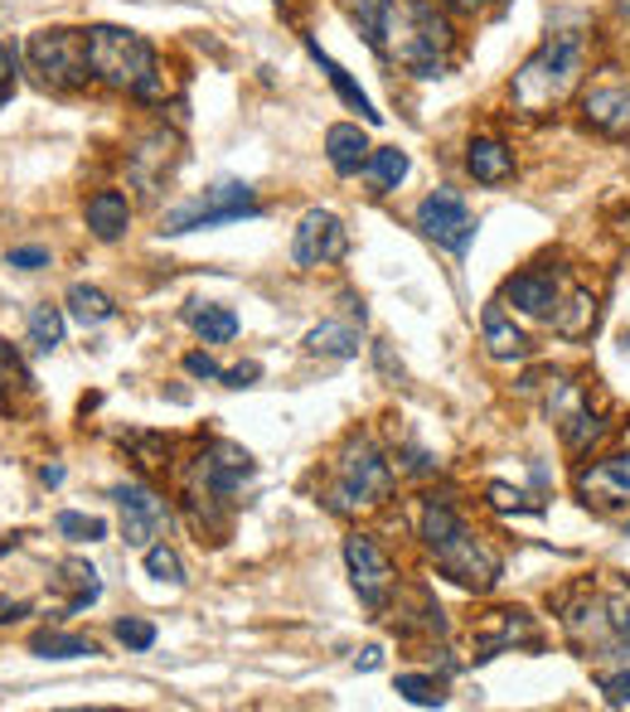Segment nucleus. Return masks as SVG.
Here are the masks:
<instances>
[{
  "instance_id": "obj_17",
  "label": "nucleus",
  "mask_w": 630,
  "mask_h": 712,
  "mask_svg": "<svg viewBox=\"0 0 630 712\" xmlns=\"http://www.w3.org/2000/svg\"><path fill=\"white\" fill-rule=\"evenodd\" d=\"M480 334H486V349L490 359H500V364H514V359H529V334L514 325V320L504 315V301H490L486 311H480Z\"/></svg>"
},
{
  "instance_id": "obj_51",
  "label": "nucleus",
  "mask_w": 630,
  "mask_h": 712,
  "mask_svg": "<svg viewBox=\"0 0 630 712\" xmlns=\"http://www.w3.org/2000/svg\"><path fill=\"white\" fill-rule=\"evenodd\" d=\"M626 344H630V330H626Z\"/></svg>"
},
{
  "instance_id": "obj_38",
  "label": "nucleus",
  "mask_w": 630,
  "mask_h": 712,
  "mask_svg": "<svg viewBox=\"0 0 630 712\" xmlns=\"http://www.w3.org/2000/svg\"><path fill=\"white\" fill-rule=\"evenodd\" d=\"M490 504L494 509H519V514H539V504H529L524 490H509V485H490Z\"/></svg>"
},
{
  "instance_id": "obj_37",
  "label": "nucleus",
  "mask_w": 630,
  "mask_h": 712,
  "mask_svg": "<svg viewBox=\"0 0 630 712\" xmlns=\"http://www.w3.org/2000/svg\"><path fill=\"white\" fill-rule=\"evenodd\" d=\"M112 635L127 644V650H151L156 644V625L151 621H137V615H127V621L112 625Z\"/></svg>"
},
{
  "instance_id": "obj_16",
  "label": "nucleus",
  "mask_w": 630,
  "mask_h": 712,
  "mask_svg": "<svg viewBox=\"0 0 630 712\" xmlns=\"http://www.w3.org/2000/svg\"><path fill=\"white\" fill-rule=\"evenodd\" d=\"M504 301L514 305V311H524L529 320H548V325H553L562 287H558L553 272H539V267H533V272H519V277L504 281Z\"/></svg>"
},
{
  "instance_id": "obj_32",
  "label": "nucleus",
  "mask_w": 630,
  "mask_h": 712,
  "mask_svg": "<svg viewBox=\"0 0 630 712\" xmlns=\"http://www.w3.org/2000/svg\"><path fill=\"white\" fill-rule=\"evenodd\" d=\"M364 170L373 174V190L388 194V190H398V184L408 180V156L398 151V146H379V151L369 156V166H364Z\"/></svg>"
},
{
  "instance_id": "obj_1",
  "label": "nucleus",
  "mask_w": 630,
  "mask_h": 712,
  "mask_svg": "<svg viewBox=\"0 0 630 712\" xmlns=\"http://www.w3.org/2000/svg\"><path fill=\"white\" fill-rule=\"evenodd\" d=\"M587 30L592 24H587L582 10H558L548 20L543 44L519 63L514 83H509V102L524 117H548L572 98V88L582 83V69H587Z\"/></svg>"
},
{
  "instance_id": "obj_46",
  "label": "nucleus",
  "mask_w": 630,
  "mask_h": 712,
  "mask_svg": "<svg viewBox=\"0 0 630 712\" xmlns=\"http://www.w3.org/2000/svg\"><path fill=\"white\" fill-rule=\"evenodd\" d=\"M39 480H44V485H59V480H63V465H44V470H39Z\"/></svg>"
},
{
  "instance_id": "obj_12",
  "label": "nucleus",
  "mask_w": 630,
  "mask_h": 712,
  "mask_svg": "<svg viewBox=\"0 0 630 712\" xmlns=\"http://www.w3.org/2000/svg\"><path fill=\"white\" fill-rule=\"evenodd\" d=\"M112 500H117V509H122V539H127V548H141V553H146V548H151L160 533H166V523H170L166 500H160L156 490L137 485V480L117 485Z\"/></svg>"
},
{
  "instance_id": "obj_47",
  "label": "nucleus",
  "mask_w": 630,
  "mask_h": 712,
  "mask_svg": "<svg viewBox=\"0 0 630 712\" xmlns=\"http://www.w3.org/2000/svg\"><path fill=\"white\" fill-rule=\"evenodd\" d=\"M403 10H418V6H432V0H398Z\"/></svg>"
},
{
  "instance_id": "obj_9",
  "label": "nucleus",
  "mask_w": 630,
  "mask_h": 712,
  "mask_svg": "<svg viewBox=\"0 0 630 712\" xmlns=\"http://www.w3.org/2000/svg\"><path fill=\"white\" fill-rule=\"evenodd\" d=\"M548 412H553L562 441H568V451H587L597 447L601 437H607V422H601V412H592V402H587V388L582 383H568V379H548Z\"/></svg>"
},
{
  "instance_id": "obj_18",
  "label": "nucleus",
  "mask_w": 630,
  "mask_h": 712,
  "mask_svg": "<svg viewBox=\"0 0 630 712\" xmlns=\"http://www.w3.org/2000/svg\"><path fill=\"white\" fill-rule=\"evenodd\" d=\"M170 166H176V137H166V131H151V137L131 151V180H137L146 194H156L160 184H166Z\"/></svg>"
},
{
  "instance_id": "obj_15",
  "label": "nucleus",
  "mask_w": 630,
  "mask_h": 712,
  "mask_svg": "<svg viewBox=\"0 0 630 712\" xmlns=\"http://www.w3.org/2000/svg\"><path fill=\"white\" fill-rule=\"evenodd\" d=\"M539 650V625H533V615L529 611H494L486 625H480V635H476V660H494V654H504V650Z\"/></svg>"
},
{
  "instance_id": "obj_33",
  "label": "nucleus",
  "mask_w": 630,
  "mask_h": 712,
  "mask_svg": "<svg viewBox=\"0 0 630 712\" xmlns=\"http://www.w3.org/2000/svg\"><path fill=\"white\" fill-rule=\"evenodd\" d=\"M53 529L63 533V539H73V543H98L107 539V523L98 514H78V509H63L59 519H53Z\"/></svg>"
},
{
  "instance_id": "obj_21",
  "label": "nucleus",
  "mask_w": 630,
  "mask_h": 712,
  "mask_svg": "<svg viewBox=\"0 0 630 712\" xmlns=\"http://www.w3.org/2000/svg\"><path fill=\"white\" fill-rule=\"evenodd\" d=\"M326 156H330L334 174H359V170L369 166L373 146H369V137H364L359 127L340 122V127H330V131H326Z\"/></svg>"
},
{
  "instance_id": "obj_26",
  "label": "nucleus",
  "mask_w": 630,
  "mask_h": 712,
  "mask_svg": "<svg viewBox=\"0 0 630 712\" xmlns=\"http://www.w3.org/2000/svg\"><path fill=\"white\" fill-rule=\"evenodd\" d=\"M63 305H69V315L78 320L83 330H98V325H107V320L117 315V305H112V295L107 291H98V287H69V295H63Z\"/></svg>"
},
{
  "instance_id": "obj_25",
  "label": "nucleus",
  "mask_w": 630,
  "mask_h": 712,
  "mask_svg": "<svg viewBox=\"0 0 630 712\" xmlns=\"http://www.w3.org/2000/svg\"><path fill=\"white\" fill-rule=\"evenodd\" d=\"M306 349L326 359H354L359 354V330L350 320H320V325L306 334Z\"/></svg>"
},
{
  "instance_id": "obj_22",
  "label": "nucleus",
  "mask_w": 630,
  "mask_h": 712,
  "mask_svg": "<svg viewBox=\"0 0 630 712\" xmlns=\"http://www.w3.org/2000/svg\"><path fill=\"white\" fill-rule=\"evenodd\" d=\"M553 330L562 340H582V334L597 330V295L587 287H568L558 301V315H553Z\"/></svg>"
},
{
  "instance_id": "obj_45",
  "label": "nucleus",
  "mask_w": 630,
  "mask_h": 712,
  "mask_svg": "<svg viewBox=\"0 0 630 712\" xmlns=\"http://www.w3.org/2000/svg\"><path fill=\"white\" fill-rule=\"evenodd\" d=\"M379 664H383V650H364L354 660V669H364V674H369V669H379Z\"/></svg>"
},
{
  "instance_id": "obj_30",
  "label": "nucleus",
  "mask_w": 630,
  "mask_h": 712,
  "mask_svg": "<svg viewBox=\"0 0 630 712\" xmlns=\"http://www.w3.org/2000/svg\"><path fill=\"white\" fill-rule=\"evenodd\" d=\"M30 393V369L20 364V354L10 349L6 340H0V408H16V402Z\"/></svg>"
},
{
  "instance_id": "obj_35",
  "label": "nucleus",
  "mask_w": 630,
  "mask_h": 712,
  "mask_svg": "<svg viewBox=\"0 0 630 712\" xmlns=\"http://www.w3.org/2000/svg\"><path fill=\"white\" fill-rule=\"evenodd\" d=\"M146 572L156 576V582H170V586H184V568H180V558H176V548H166V543H151L146 548Z\"/></svg>"
},
{
  "instance_id": "obj_39",
  "label": "nucleus",
  "mask_w": 630,
  "mask_h": 712,
  "mask_svg": "<svg viewBox=\"0 0 630 712\" xmlns=\"http://www.w3.org/2000/svg\"><path fill=\"white\" fill-rule=\"evenodd\" d=\"M6 262L20 267V272H39V267H49V248H39V243H30V248H10Z\"/></svg>"
},
{
  "instance_id": "obj_7",
  "label": "nucleus",
  "mask_w": 630,
  "mask_h": 712,
  "mask_svg": "<svg viewBox=\"0 0 630 712\" xmlns=\"http://www.w3.org/2000/svg\"><path fill=\"white\" fill-rule=\"evenodd\" d=\"M252 213H258V194H252V184L219 180V184H209L204 190V199L170 209L166 219H160V233L176 238V233H194V228H223V223L252 219Z\"/></svg>"
},
{
  "instance_id": "obj_44",
  "label": "nucleus",
  "mask_w": 630,
  "mask_h": 712,
  "mask_svg": "<svg viewBox=\"0 0 630 712\" xmlns=\"http://www.w3.org/2000/svg\"><path fill=\"white\" fill-rule=\"evenodd\" d=\"M24 611H30L24 601H0V625H6V621H20Z\"/></svg>"
},
{
  "instance_id": "obj_14",
  "label": "nucleus",
  "mask_w": 630,
  "mask_h": 712,
  "mask_svg": "<svg viewBox=\"0 0 630 712\" xmlns=\"http://www.w3.org/2000/svg\"><path fill=\"white\" fill-rule=\"evenodd\" d=\"M582 127L607 141L630 137V83H592L582 92Z\"/></svg>"
},
{
  "instance_id": "obj_34",
  "label": "nucleus",
  "mask_w": 630,
  "mask_h": 712,
  "mask_svg": "<svg viewBox=\"0 0 630 712\" xmlns=\"http://www.w3.org/2000/svg\"><path fill=\"white\" fill-rule=\"evenodd\" d=\"M59 572H63L59 582H73V586H78V591H73V611H83V606H92V601L102 596V582H98V572H92L88 562H63Z\"/></svg>"
},
{
  "instance_id": "obj_11",
  "label": "nucleus",
  "mask_w": 630,
  "mask_h": 712,
  "mask_svg": "<svg viewBox=\"0 0 630 712\" xmlns=\"http://www.w3.org/2000/svg\"><path fill=\"white\" fill-rule=\"evenodd\" d=\"M350 252V233H344L340 213L330 209H306L297 233H291V258L297 267H330Z\"/></svg>"
},
{
  "instance_id": "obj_27",
  "label": "nucleus",
  "mask_w": 630,
  "mask_h": 712,
  "mask_svg": "<svg viewBox=\"0 0 630 712\" xmlns=\"http://www.w3.org/2000/svg\"><path fill=\"white\" fill-rule=\"evenodd\" d=\"M184 320L194 325V334L204 344H228L238 334V315L228 311V305H204V301H190V311H184Z\"/></svg>"
},
{
  "instance_id": "obj_28",
  "label": "nucleus",
  "mask_w": 630,
  "mask_h": 712,
  "mask_svg": "<svg viewBox=\"0 0 630 712\" xmlns=\"http://www.w3.org/2000/svg\"><path fill=\"white\" fill-rule=\"evenodd\" d=\"M393 0H350V16H354V24H359V34L369 39L373 49L383 53V44H388V24H393Z\"/></svg>"
},
{
  "instance_id": "obj_36",
  "label": "nucleus",
  "mask_w": 630,
  "mask_h": 712,
  "mask_svg": "<svg viewBox=\"0 0 630 712\" xmlns=\"http://www.w3.org/2000/svg\"><path fill=\"white\" fill-rule=\"evenodd\" d=\"M398 693H403L412 708H441V703H447L441 683H432L427 674H398Z\"/></svg>"
},
{
  "instance_id": "obj_19",
  "label": "nucleus",
  "mask_w": 630,
  "mask_h": 712,
  "mask_svg": "<svg viewBox=\"0 0 630 712\" xmlns=\"http://www.w3.org/2000/svg\"><path fill=\"white\" fill-rule=\"evenodd\" d=\"M83 219H88V233L98 238V243H117V238L131 228V204H127L122 190H98L88 199Z\"/></svg>"
},
{
  "instance_id": "obj_50",
  "label": "nucleus",
  "mask_w": 630,
  "mask_h": 712,
  "mask_svg": "<svg viewBox=\"0 0 630 712\" xmlns=\"http://www.w3.org/2000/svg\"><path fill=\"white\" fill-rule=\"evenodd\" d=\"M626 539H630V523H626Z\"/></svg>"
},
{
  "instance_id": "obj_10",
  "label": "nucleus",
  "mask_w": 630,
  "mask_h": 712,
  "mask_svg": "<svg viewBox=\"0 0 630 712\" xmlns=\"http://www.w3.org/2000/svg\"><path fill=\"white\" fill-rule=\"evenodd\" d=\"M344 568H350V582L359 591V601L373 606V611H379L383 601H388V591L398 586L393 558H388L383 548L369 539V533H350V539H344Z\"/></svg>"
},
{
  "instance_id": "obj_42",
  "label": "nucleus",
  "mask_w": 630,
  "mask_h": 712,
  "mask_svg": "<svg viewBox=\"0 0 630 712\" xmlns=\"http://www.w3.org/2000/svg\"><path fill=\"white\" fill-rule=\"evenodd\" d=\"M258 364H238V369H223V383L228 388H252V379H258Z\"/></svg>"
},
{
  "instance_id": "obj_49",
  "label": "nucleus",
  "mask_w": 630,
  "mask_h": 712,
  "mask_svg": "<svg viewBox=\"0 0 630 712\" xmlns=\"http://www.w3.org/2000/svg\"><path fill=\"white\" fill-rule=\"evenodd\" d=\"M621 10H626V16H630V0H621Z\"/></svg>"
},
{
  "instance_id": "obj_8",
  "label": "nucleus",
  "mask_w": 630,
  "mask_h": 712,
  "mask_svg": "<svg viewBox=\"0 0 630 712\" xmlns=\"http://www.w3.org/2000/svg\"><path fill=\"white\" fill-rule=\"evenodd\" d=\"M412 223L422 228V238H432L437 248L456 252V258L476 243V213L466 209V199L456 190H432L412 213Z\"/></svg>"
},
{
  "instance_id": "obj_20",
  "label": "nucleus",
  "mask_w": 630,
  "mask_h": 712,
  "mask_svg": "<svg viewBox=\"0 0 630 712\" xmlns=\"http://www.w3.org/2000/svg\"><path fill=\"white\" fill-rule=\"evenodd\" d=\"M466 170L476 184H504L514 174V151L500 137H476L466 146Z\"/></svg>"
},
{
  "instance_id": "obj_2",
  "label": "nucleus",
  "mask_w": 630,
  "mask_h": 712,
  "mask_svg": "<svg viewBox=\"0 0 630 712\" xmlns=\"http://www.w3.org/2000/svg\"><path fill=\"white\" fill-rule=\"evenodd\" d=\"M422 543H427V553L437 558L441 576H451V582L466 586V591H490L504 572L500 548L456 514L451 500H427L422 504Z\"/></svg>"
},
{
  "instance_id": "obj_31",
  "label": "nucleus",
  "mask_w": 630,
  "mask_h": 712,
  "mask_svg": "<svg viewBox=\"0 0 630 712\" xmlns=\"http://www.w3.org/2000/svg\"><path fill=\"white\" fill-rule=\"evenodd\" d=\"M63 344V311L59 305H34L30 311V349L34 354H53Z\"/></svg>"
},
{
  "instance_id": "obj_41",
  "label": "nucleus",
  "mask_w": 630,
  "mask_h": 712,
  "mask_svg": "<svg viewBox=\"0 0 630 712\" xmlns=\"http://www.w3.org/2000/svg\"><path fill=\"white\" fill-rule=\"evenodd\" d=\"M184 373H190V379H223V369L213 364L209 354H184Z\"/></svg>"
},
{
  "instance_id": "obj_6",
  "label": "nucleus",
  "mask_w": 630,
  "mask_h": 712,
  "mask_svg": "<svg viewBox=\"0 0 630 712\" xmlns=\"http://www.w3.org/2000/svg\"><path fill=\"white\" fill-rule=\"evenodd\" d=\"M383 500H393V465H388V455L369 437H359L340 455V465H334L330 504L340 514H354V509H379Z\"/></svg>"
},
{
  "instance_id": "obj_48",
  "label": "nucleus",
  "mask_w": 630,
  "mask_h": 712,
  "mask_svg": "<svg viewBox=\"0 0 630 712\" xmlns=\"http://www.w3.org/2000/svg\"><path fill=\"white\" fill-rule=\"evenodd\" d=\"M20 539H16V533H10V539H6V533H0V553H6V548H16Z\"/></svg>"
},
{
  "instance_id": "obj_40",
  "label": "nucleus",
  "mask_w": 630,
  "mask_h": 712,
  "mask_svg": "<svg viewBox=\"0 0 630 712\" xmlns=\"http://www.w3.org/2000/svg\"><path fill=\"white\" fill-rule=\"evenodd\" d=\"M16 98V49L0 44V107Z\"/></svg>"
},
{
  "instance_id": "obj_13",
  "label": "nucleus",
  "mask_w": 630,
  "mask_h": 712,
  "mask_svg": "<svg viewBox=\"0 0 630 712\" xmlns=\"http://www.w3.org/2000/svg\"><path fill=\"white\" fill-rule=\"evenodd\" d=\"M578 500L587 509H601V514L626 509L630 504V451L607 455V461H597V465H582L578 470Z\"/></svg>"
},
{
  "instance_id": "obj_23",
  "label": "nucleus",
  "mask_w": 630,
  "mask_h": 712,
  "mask_svg": "<svg viewBox=\"0 0 630 712\" xmlns=\"http://www.w3.org/2000/svg\"><path fill=\"white\" fill-rule=\"evenodd\" d=\"M306 49H311V59L320 63V73H326V78H330V88H334V92H340V102H344V107H350V112H359V117H364V122H383V112H373V102H369V92H364V88H359V83H354V78H350V73H344V69H340V63H334V59H330V53H326V49H320V44H316V39H306Z\"/></svg>"
},
{
  "instance_id": "obj_3",
  "label": "nucleus",
  "mask_w": 630,
  "mask_h": 712,
  "mask_svg": "<svg viewBox=\"0 0 630 712\" xmlns=\"http://www.w3.org/2000/svg\"><path fill=\"white\" fill-rule=\"evenodd\" d=\"M88 34V63L92 78L102 88L131 92L141 102H160L166 88H160V69H156V49L146 44L137 30H122V24H92Z\"/></svg>"
},
{
  "instance_id": "obj_43",
  "label": "nucleus",
  "mask_w": 630,
  "mask_h": 712,
  "mask_svg": "<svg viewBox=\"0 0 630 712\" xmlns=\"http://www.w3.org/2000/svg\"><path fill=\"white\" fill-rule=\"evenodd\" d=\"M494 6H500V0H451V10H461V16H486Z\"/></svg>"
},
{
  "instance_id": "obj_5",
  "label": "nucleus",
  "mask_w": 630,
  "mask_h": 712,
  "mask_svg": "<svg viewBox=\"0 0 630 712\" xmlns=\"http://www.w3.org/2000/svg\"><path fill=\"white\" fill-rule=\"evenodd\" d=\"M24 59H30V69L39 73V83L53 92H83L88 83H98V78H92V63H88L83 30H63V24L34 30L24 39Z\"/></svg>"
},
{
  "instance_id": "obj_4",
  "label": "nucleus",
  "mask_w": 630,
  "mask_h": 712,
  "mask_svg": "<svg viewBox=\"0 0 630 712\" xmlns=\"http://www.w3.org/2000/svg\"><path fill=\"white\" fill-rule=\"evenodd\" d=\"M562 625H568V640L582 650V660L630 644V586H587L582 601H562Z\"/></svg>"
},
{
  "instance_id": "obj_24",
  "label": "nucleus",
  "mask_w": 630,
  "mask_h": 712,
  "mask_svg": "<svg viewBox=\"0 0 630 712\" xmlns=\"http://www.w3.org/2000/svg\"><path fill=\"white\" fill-rule=\"evenodd\" d=\"M592 679H597V689L607 693L611 708L630 703V644H616V650L597 654V660H592Z\"/></svg>"
},
{
  "instance_id": "obj_29",
  "label": "nucleus",
  "mask_w": 630,
  "mask_h": 712,
  "mask_svg": "<svg viewBox=\"0 0 630 712\" xmlns=\"http://www.w3.org/2000/svg\"><path fill=\"white\" fill-rule=\"evenodd\" d=\"M30 650L39 660H88V654H98V644L88 635H63V630H44V635L30 640Z\"/></svg>"
}]
</instances>
